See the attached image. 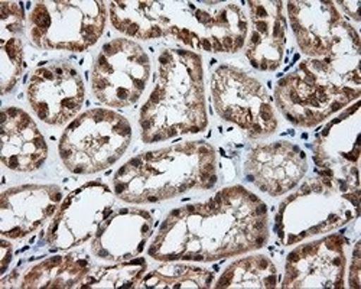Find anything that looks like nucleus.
<instances>
[{"label": "nucleus", "mask_w": 361, "mask_h": 289, "mask_svg": "<svg viewBox=\"0 0 361 289\" xmlns=\"http://www.w3.org/2000/svg\"><path fill=\"white\" fill-rule=\"evenodd\" d=\"M269 238L267 209L246 188L235 185L202 204L173 210L149 246L157 260L212 262L262 247Z\"/></svg>", "instance_id": "obj_1"}, {"label": "nucleus", "mask_w": 361, "mask_h": 289, "mask_svg": "<svg viewBox=\"0 0 361 289\" xmlns=\"http://www.w3.org/2000/svg\"><path fill=\"white\" fill-rule=\"evenodd\" d=\"M207 122L201 56L185 49L164 51L155 89L140 110L143 142L198 133Z\"/></svg>", "instance_id": "obj_2"}, {"label": "nucleus", "mask_w": 361, "mask_h": 289, "mask_svg": "<svg viewBox=\"0 0 361 289\" xmlns=\"http://www.w3.org/2000/svg\"><path fill=\"white\" fill-rule=\"evenodd\" d=\"M217 183L216 152L204 142H184L142 154L120 168L114 194L128 202H158Z\"/></svg>", "instance_id": "obj_3"}, {"label": "nucleus", "mask_w": 361, "mask_h": 289, "mask_svg": "<svg viewBox=\"0 0 361 289\" xmlns=\"http://www.w3.org/2000/svg\"><path fill=\"white\" fill-rule=\"evenodd\" d=\"M360 54L310 58L281 78L276 104L293 125L311 128L358 100L361 94Z\"/></svg>", "instance_id": "obj_4"}, {"label": "nucleus", "mask_w": 361, "mask_h": 289, "mask_svg": "<svg viewBox=\"0 0 361 289\" xmlns=\"http://www.w3.org/2000/svg\"><path fill=\"white\" fill-rule=\"evenodd\" d=\"M149 2L150 39L173 37L192 49L237 52L247 34L249 19L238 4Z\"/></svg>", "instance_id": "obj_5"}, {"label": "nucleus", "mask_w": 361, "mask_h": 289, "mask_svg": "<svg viewBox=\"0 0 361 289\" xmlns=\"http://www.w3.org/2000/svg\"><path fill=\"white\" fill-rule=\"evenodd\" d=\"M321 173V172H319ZM360 184L321 173L289 195L276 216V233L285 246L328 233L358 216Z\"/></svg>", "instance_id": "obj_6"}, {"label": "nucleus", "mask_w": 361, "mask_h": 289, "mask_svg": "<svg viewBox=\"0 0 361 289\" xmlns=\"http://www.w3.org/2000/svg\"><path fill=\"white\" fill-rule=\"evenodd\" d=\"M132 139V126L113 110L82 113L59 140V156L74 173L100 172L120 159Z\"/></svg>", "instance_id": "obj_7"}, {"label": "nucleus", "mask_w": 361, "mask_h": 289, "mask_svg": "<svg viewBox=\"0 0 361 289\" xmlns=\"http://www.w3.org/2000/svg\"><path fill=\"white\" fill-rule=\"evenodd\" d=\"M106 26L104 2H39L29 15V37L42 49L82 52Z\"/></svg>", "instance_id": "obj_8"}, {"label": "nucleus", "mask_w": 361, "mask_h": 289, "mask_svg": "<svg viewBox=\"0 0 361 289\" xmlns=\"http://www.w3.org/2000/svg\"><path fill=\"white\" fill-rule=\"evenodd\" d=\"M213 102L220 118L237 125L250 137L272 135L278 118L264 87L243 70L221 66L212 80Z\"/></svg>", "instance_id": "obj_9"}, {"label": "nucleus", "mask_w": 361, "mask_h": 289, "mask_svg": "<svg viewBox=\"0 0 361 289\" xmlns=\"http://www.w3.org/2000/svg\"><path fill=\"white\" fill-rule=\"evenodd\" d=\"M150 60L135 41L118 38L100 49L92 70V90L110 107L135 104L149 81Z\"/></svg>", "instance_id": "obj_10"}, {"label": "nucleus", "mask_w": 361, "mask_h": 289, "mask_svg": "<svg viewBox=\"0 0 361 289\" xmlns=\"http://www.w3.org/2000/svg\"><path fill=\"white\" fill-rule=\"evenodd\" d=\"M288 15L299 48L312 58L360 54L357 29L334 2H289Z\"/></svg>", "instance_id": "obj_11"}, {"label": "nucleus", "mask_w": 361, "mask_h": 289, "mask_svg": "<svg viewBox=\"0 0 361 289\" xmlns=\"http://www.w3.org/2000/svg\"><path fill=\"white\" fill-rule=\"evenodd\" d=\"M113 207L114 195L107 185L87 183L58 207L47 228V243L52 250H67L90 240L113 214Z\"/></svg>", "instance_id": "obj_12"}, {"label": "nucleus", "mask_w": 361, "mask_h": 289, "mask_svg": "<svg viewBox=\"0 0 361 289\" xmlns=\"http://www.w3.org/2000/svg\"><path fill=\"white\" fill-rule=\"evenodd\" d=\"M85 89L77 70L68 63L38 67L29 80L27 100L38 118L54 126L64 125L81 110Z\"/></svg>", "instance_id": "obj_13"}, {"label": "nucleus", "mask_w": 361, "mask_h": 289, "mask_svg": "<svg viewBox=\"0 0 361 289\" xmlns=\"http://www.w3.org/2000/svg\"><path fill=\"white\" fill-rule=\"evenodd\" d=\"M345 240L333 235L296 247L288 254L282 288H344Z\"/></svg>", "instance_id": "obj_14"}, {"label": "nucleus", "mask_w": 361, "mask_h": 289, "mask_svg": "<svg viewBox=\"0 0 361 289\" xmlns=\"http://www.w3.org/2000/svg\"><path fill=\"white\" fill-rule=\"evenodd\" d=\"M307 168L305 154L289 142L259 144L246 161L249 181L274 197L295 188L304 178Z\"/></svg>", "instance_id": "obj_15"}, {"label": "nucleus", "mask_w": 361, "mask_h": 289, "mask_svg": "<svg viewBox=\"0 0 361 289\" xmlns=\"http://www.w3.org/2000/svg\"><path fill=\"white\" fill-rule=\"evenodd\" d=\"M56 185H23L5 191L0 202V233L22 239L32 233L61 206Z\"/></svg>", "instance_id": "obj_16"}, {"label": "nucleus", "mask_w": 361, "mask_h": 289, "mask_svg": "<svg viewBox=\"0 0 361 289\" xmlns=\"http://www.w3.org/2000/svg\"><path fill=\"white\" fill-rule=\"evenodd\" d=\"M154 219L140 209H123L113 213L97 230L92 242L93 253L110 262H125L137 256L150 233Z\"/></svg>", "instance_id": "obj_17"}, {"label": "nucleus", "mask_w": 361, "mask_h": 289, "mask_svg": "<svg viewBox=\"0 0 361 289\" xmlns=\"http://www.w3.org/2000/svg\"><path fill=\"white\" fill-rule=\"evenodd\" d=\"M250 37L246 56L260 71H275L283 60L286 44V19L282 2H249Z\"/></svg>", "instance_id": "obj_18"}, {"label": "nucleus", "mask_w": 361, "mask_h": 289, "mask_svg": "<svg viewBox=\"0 0 361 289\" xmlns=\"http://www.w3.org/2000/svg\"><path fill=\"white\" fill-rule=\"evenodd\" d=\"M48 156V147L34 119L20 109L2 111V161L18 172L38 169Z\"/></svg>", "instance_id": "obj_19"}, {"label": "nucleus", "mask_w": 361, "mask_h": 289, "mask_svg": "<svg viewBox=\"0 0 361 289\" xmlns=\"http://www.w3.org/2000/svg\"><path fill=\"white\" fill-rule=\"evenodd\" d=\"M25 12L19 2L0 4V75L2 93L11 92L23 71V45L19 34L23 29Z\"/></svg>", "instance_id": "obj_20"}, {"label": "nucleus", "mask_w": 361, "mask_h": 289, "mask_svg": "<svg viewBox=\"0 0 361 289\" xmlns=\"http://www.w3.org/2000/svg\"><path fill=\"white\" fill-rule=\"evenodd\" d=\"M90 271L88 259L80 253L55 256L29 269L22 288H78Z\"/></svg>", "instance_id": "obj_21"}, {"label": "nucleus", "mask_w": 361, "mask_h": 289, "mask_svg": "<svg viewBox=\"0 0 361 289\" xmlns=\"http://www.w3.org/2000/svg\"><path fill=\"white\" fill-rule=\"evenodd\" d=\"M278 271L272 260L263 254L240 259L231 264L216 288H275Z\"/></svg>", "instance_id": "obj_22"}, {"label": "nucleus", "mask_w": 361, "mask_h": 289, "mask_svg": "<svg viewBox=\"0 0 361 289\" xmlns=\"http://www.w3.org/2000/svg\"><path fill=\"white\" fill-rule=\"evenodd\" d=\"M213 282V272L187 265H164L149 272L136 288H208Z\"/></svg>", "instance_id": "obj_23"}, {"label": "nucleus", "mask_w": 361, "mask_h": 289, "mask_svg": "<svg viewBox=\"0 0 361 289\" xmlns=\"http://www.w3.org/2000/svg\"><path fill=\"white\" fill-rule=\"evenodd\" d=\"M146 271L145 259L125 260L109 266L90 268L78 288H129L139 283Z\"/></svg>", "instance_id": "obj_24"}, {"label": "nucleus", "mask_w": 361, "mask_h": 289, "mask_svg": "<svg viewBox=\"0 0 361 289\" xmlns=\"http://www.w3.org/2000/svg\"><path fill=\"white\" fill-rule=\"evenodd\" d=\"M360 271H361V264H360V245L357 243L354 253H353V260L350 265V286L351 288H360Z\"/></svg>", "instance_id": "obj_25"}, {"label": "nucleus", "mask_w": 361, "mask_h": 289, "mask_svg": "<svg viewBox=\"0 0 361 289\" xmlns=\"http://www.w3.org/2000/svg\"><path fill=\"white\" fill-rule=\"evenodd\" d=\"M11 260H12V246L6 240H2V273L6 272Z\"/></svg>", "instance_id": "obj_26"}, {"label": "nucleus", "mask_w": 361, "mask_h": 289, "mask_svg": "<svg viewBox=\"0 0 361 289\" xmlns=\"http://www.w3.org/2000/svg\"><path fill=\"white\" fill-rule=\"evenodd\" d=\"M340 5H343V8L345 9V12L350 18L360 22V13H358L360 2H340Z\"/></svg>", "instance_id": "obj_27"}]
</instances>
